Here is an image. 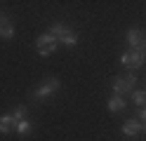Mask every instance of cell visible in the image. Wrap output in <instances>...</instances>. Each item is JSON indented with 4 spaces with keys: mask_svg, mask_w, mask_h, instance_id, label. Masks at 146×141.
I'll return each mask as SVG.
<instances>
[{
    "mask_svg": "<svg viewBox=\"0 0 146 141\" xmlns=\"http://www.w3.org/2000/svg\"><path fill=\"white\" fill-rule=\"evenodd\" d=\"M14 127H17V134L24 136V134H29V132H31V122H29V120H19Z\"/></svg>",
    "mask_w": 146,
    "mask_h": 141,
    "instance_id": "11",
    "label": "cell"
},
{
    "mask_svg": "<svg viewBox=\"0 0 146 141\" xmlns=\"http://www.w3.org/2000/svg\"><path fill=\"white\" fill-rule=\"evenodd\" d=\"M144 59H146V54L141 52V50H127L123 56H120V61H123V66H127V68H139V66L144 64Z\"/></svg>",
    "mask_w": 146,
    "mask_h": 141,
    "instance_id": "1",
    "label": "cell"
},
{
    "mask_svg": "<svg viewBox=\"0 0 146 141\" xmlns=\"http://www.w3.org/2000/svg\"><path fill=\"white\" fill-rule=\"evenodd\" d=\"M132 101L137 103V106L146 108V92H134V94H132Z\"/></svg>",
    "mask_w": 146,
    "mask_h": 141,
    "instance_id": "13",
    "label": "cell"
},
{
    "mask_svg": "<svg viewBox=\"0 0 146 141\" xmlns=\"http://www.w3.org/2000/svg\"><path fill=\"white\" fill-rule=\"evenodd\" d=\"M12 127H14V118H12V113H5V115H0V132H3V134L12 132Z\"/></svg>",
    "mask_w": 146,
    "mask_h": 141,
    "instance_id": "7",
    "label": "cell"
},
{
    "mask_svg": "<svg viewBox=\"0 0 146 141\" xmlns=\"http://www.w3.org/2000/svg\"><path fill=\"white\" fill-rule=\"evenodd\" d=\"M35 47H38V52H40V54H45V56H47V54H52V52H54V50L59 47V40H57L54 35L45 33V35H40V38H38V42H35Z\"/></svg>",
    "mask_w": 146,
    "mask_h": 141,
    "instance_id": "2",
    "label": "cell"
},
{
    "mask_svg": "<svg viewBox=\"0 0 146 141\" xmlns=\"http://www.w3.org/2000/svg\"><path fill=\"white\" fill-rule=\"evenodd\" d=\"M12 118H14V125L19 120H26V106H17L14 111H12Z\"/></svg>",
    "mask_w": 146,
    "mask_h": 141,
    "instance_id": "12",
    "label": "cell"
},
{
    "mask_svg": "<svg viewBox=\"0 0 146 141\" xmlns=\"http://www.w3.org/2000/svg\"><path fill=\"white\" fill-rule=\"evenodd\" d=\"M137 50H141V52H144V54H146V38H144V40H141V42H139V47H137Z\"/></svg>",
    "mask_w": 146,
    "mask_h": 141,
    "instance_id": "15",
    "label": "cell"
},
{
    "mask_svg": "<svg viewBox=\"0 0 146 141\" xmlns=\"http://www.w3.org/2000/svg\"><path fill=\"white\" fill-rule=\"evenodd\" d=\"M144 31H137V28H132V31H127V35H125V40H127V45H130V50H134V47H139V42L144 40Z\"/></svg>",
    "mask_w": 146,
    "mask_h": 141,
    "instance_id": "5",
    "label": "cell"
},
{
    "mask_svg": "<svg viewBox=\"0 0 146 141\" xmlns=\"http://www.w3.org/2000/svg\"><path fill=\"white\" fill-rule=\"evenodd\" d=\"M57 89H59V80L57 78H50L47 82H42L40 87L33 92V99H45V97H50V94L57 92Z\"/></svg>",
    "mask_w": 146,
    "mask_h": 141,
    "instance_id": "4",
    "label": "cell"
},
{
    "mask_svg": "<svg viewBox=\"0 0 146 141\" xmlns=\"http://www.w3.org/2000/svg\"><path fill=\"white\" fill-rule=\"evenodd\" d=\"M12 33H14L12 31V24L3 17V19H0V35H3V38H12Z\"/></svg>",
    "mask_w": 146,
    "mask_h": 141,
    "instance_id": "10",
    "label": "cell"
},
{
    "mask_svg": "<svg viewBox=\"0 0 146 141\" xmlns=\"http://www.w3.org/2000/svg\"><path fill=\"white\" fill-rule=\"evenodd\" d=\"M141 134H146V125H141Z\"/></svg>",
    "mask_w": 146,
    "mask_h": 141,
    "instance_id": "17",
    "label": "cell"
},
{
    "mask_svg": "<svg viewBox=\"0 0 146 141\" xmlns=\"http://www.w3.org/2000/svg\"><path fill=\"white\" fill-rule=\"evenodd\" d=\"M59 42H61V45H66V47H73V45L78 42V35H76V33H68L66 38H61Z\"/></svg>",
    "mask_w": 146,
    "mask_h": 141,
    "instance_id": "14",
    "label": "cell"
},
{
    "mask_svg": "<svg viewBox=\"0 0 146 141\" xmlns=\"http://www.w3.org/2000/svg\"><path fill=\"white\" fill-rule=\"evenodd\" d=\"M123 132L127 136H137V134H141V125L137 120H127V122H123Z\"/></svg>",
    "mask_w": 146,
    "mask_h": 141,
    "instance_id": "6",
    "label": "cell"
},
{
    "mask_svg": "<svg viewBox=\"0 0 146 141\" xmlns=\"http://www.w3.org/2000/svg\"><path fill=\"white\" fill-rule=\"evenodd\" d=\"M68 33H71V31H68V28L64 26V24H54V26H52V31H50V35H54L57 40H61V38H66Z\"/></svg>",
    "mask_w": 146,
    "mask_h": 141,
    "instance_id": "9",
    "label": "cell"
},
{
    "mask_svg": "<svg viewBox=\"0 0 146 141\" xmlns=\"http://www.w3.org/2000/svg\"><path fill=\"white\" fill-rule=\"evenodd\" d=\"M139 118L144 120V125H146V108H141V111H139Z\"/></svg>",
    "mask_w": 146,
    "mask_h": 141,
    "instance_id": "16",
    "label": "cell"
},
{
    "mask_svg": "<svg viewBox=\"0 0 146 141\" xmlns=\"http://www.w3.org/2000/svg\"><path fill=\"white\" fill-rule=\"evenodd\" d=\"M123 108H125V99H123V97H118V94H113V97L108 99V111L118 113V111H123Z\"/></svg>",
    "mask_w": 146,
    "mask_h": 141,
    "instance_id": "8",
    "label": "cell"
},
{
    "mask_svg": "<svg viewBox=\"0 0 146 141\" xmlns=\"http://www.w3.org/2000/svg\"><path fill=\"white\" fill-rule=\"evenodd\" d=\"M134 85H137L134 75H125V78H115L113 80V89H115L118 97H123V94H127V92L134 89Z\"/></svg>",
    "mask_w": 146,
    "mask_h": 141,
    "instance_id": "3",
    "label": "cell"
}]
</instances>
